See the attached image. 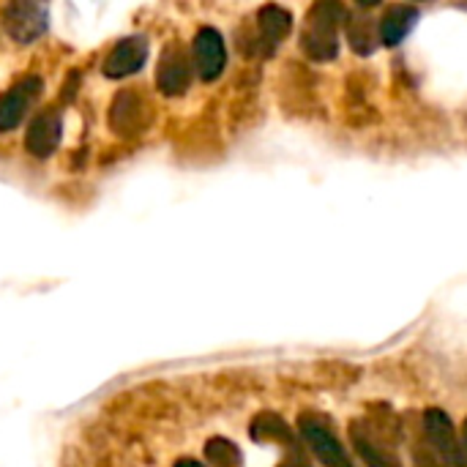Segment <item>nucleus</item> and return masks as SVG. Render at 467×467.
<instances>
[{
    "instance_id": "obj_18",
    "label": "nucleus",
    "mask_w": 467,
    "mask_h": 467,
    "mask_svg": "<svg viewBox=\"0 0 467 467\" xmlns=\"http://www.w3.org/2000/svg\"><path fill=\"white\" fill-rule=\"evenodd\" d=\"M175 467H205V465H200L197 460H181V462H175Z\"/></svg>"
},
{
    "instance_id": "obj_6",
    "label": "nucleus",
    "mask_w": 467,
    "mask_h": 467,
    "mask_svg": "<svg viewBox=\"0 0 467 467\" xmlns=\"http://www.w3.org/2000/svg\"><path fill=\"white\" fill-rule=\"evenodd\" d=\"M424 432H427V443L432 446V451L441 457V462L451 467H460V438L454 435V424L449 419V413L430 408L424 413Z\"/></svg>"
},
{
    "instance_id": "obj_19",
    "label": "nucleus",
    "mask_w": 467,
    "mask_h": 467,
    "mask_svg": "<svg viewBox=\"0 0 467 467\" xmlns=\"http://www.w3.org/2000/svg\"><path fill=\"white\" fill-rule=\"evenodd\" d=\"M282 467H306L304 462H298V460H290V462H285Z\"/></svg>"
},
{
    "instance_id": "obj_2",
    "label": "nucleus",
    "mask_w": 467,
    "mask_h": 467,
    "mask_svg": "<svg viewBox=\"0 0 467 467\" xmlns=\"http://www.w3.org/2000/svg\"><path fill=\"white\" fill-rule=\"evenodd\" d=\"M301 438L304 443L312 449V454L326 467H353V460L348 457V451L342 449V443L337 441V435L328 430V424L317 416H301L298 421Z\"/></svg>"
},
{
    "instance_id": "obj_14",
    "label": "nucleus",
    "mask_w": 467,
    "mask_h": 467,
    "mask_svg": "<svg viewBox=\"0 0 467 467\" xmlns=\"http://www.w3.org/2000/svg\"><path fill=\"white\" fill-rule=\"evenodd\" d=\"M249 435L254 441H274V443H282V446H293V441H296L293 432H290V427L285 424V419L276 416V413H260L252 421Z\"/></svg>"
},
{
    "instance_id": "obj_9",
    "label": "nucleus",
    "mask_w": 467,
    "mask_h": 467,
    "mask_svg": "<svg viewBox=\"0 0 467 467\" xmlns=\"http://www.w3.org/2000/svg\"><path fill=\"white\" fill-rule=\"evenodd\" d=\"M60 131H63V123H60V115L55 109L49 112H41L30 129H27V137H25V148L36 156V159H47L55 153V148L60 145Z\"/></svg>"
},
{
    "instance_id": "obj_3",
    "label": "nucleus",
    "mask_w": 467,
    "mask_h": 467,
    "mask_svg": "<svg viewBox=\"0 0 467 467\" xmlns=\"http://www.w3.org/2000/svg\"><path fill=\"white\" fill-rule=\"evenodd\" d=\"M3 27L16 44H30L47 33V8L38 3L16 0L3 8Z\"/></svg>"
},
{
    "instance_id": "obj_10",
    "label": "nucleus",
    "mask_w": 467,
    "mask_h": 467,
    "mask_svg": "<svg viewBox=\"0 0 467 467\" xmlns=\"http://www.w3.org/2000/svg\"><path fill=\"white\" fill-rule=\"evenodd\" d=\"M350 441H353L356 454L364 460L367 467H402L397 462V457L389 451V446L380 443L378 435L364 421H353L350 424Z\"/></svg>"
},
{
    "instance_id": "obj_7",
    "label": "nucleus",
    "mask_w": 467,
    "mask_h": 467,
    "mask_svg": "<svg viewBox=\"0 0 467 467\" xmlns=\"http://www.w3.org/2000/svg\"><path fill=\"white\" fill-rule=\"evenodd\" d=\"M148 60V41L142 36H131L115 44V49L104 60V74L109 79H123L134 71H140Z\"/></svg>"
},
{
    "instance_id": "obj_16",
    "label": "nucleus",
    "mask_w": 467,
    "mask_h": 467,
    "mask_svg": "<svg viewBox=\"0 0 467 467\" xmlns=\"http://www.w3.org/2000/svg\"><path fill=\"white\" fill-rule=\"evenodd\" d=\"M413 457H416V467H441L438 465V460H435L432 454H427L424 449H416Z\"/></svg>"
},
{
    "instance_id": "obj_8",
    "label": "nucleus",
    "mask_w": 467,
    "mask_h": 467,
    "mask_svg": "<svg viewBox=\"0 0 467 467\" xmlns=\"http://www.w3.org/2000/svg\"><path fill=\"white\" fill-rule=\"evenodd\" d=\"M38 90H41V79L27 77L19 85H14L8 93L0 96V131H11L22 123L33 99L38 96Z\"/></svg>"
},
{
    "instance_id": "obj_17",
    "label": "nucleus",
    "mask_w": 467,
    "mask_h": 467,
    "mask_svg": "<svg viewBox=\"0 0 467 467\" xmlns=\"http://www.w3.org/2000/svg\"><path fill=\"white\" fill-rule=\"evenodd\" d=\"M460 454H462L460 467H467V419H465V427H462V443H460Z\"/></svg>"
},
{
    "instance_id": "obj_1",
    "label": "nucleus",
    "mask_w": 467,
    "mask_h": 467,
    "mask_svg": "<svg viewBox=\"0 0 467 467\" xmlns=\"http://www.w3.org/2000/svg\"><path fill=\"white\" fill-rule=\"evenodd\" d=\"M345 16L342 3H315L306 14L301 49L312 60H334L339 55V25Z\"/></svg>"
},
{
    "instance_id": "obj_5",
    "label": "nucleus",
    "mask_w": 467,
    "mask_h": 467,
    "mask_svg": "<svg viewBox=\"0 0 467 467\" xmlns=\"http://www.w3.org/2000/svg\"><path fill=\"white\" fill-rule=\"evenodd\" d=\"M192 85V63L186 49L172 41L164 47L161 57H159V74H156V88L164 96H181L186 88Z\"/></svg>"
},
{
    "instance_id": "obj_15",
    "label": "nucleus",
    "mask_w": 467,
    "mask_h": 467,
    "mask_svg": "<svg viewBox=\"0 0 467 467\" xmlns=\"http://www.w3.org/2000/svg\"><path fill=\"white\" fill-rule=\"evenodd\" d=\"M205 457L216 467H238L241 465V449L227 438H211L205 443Z\"/></svg>"
},
{
    "instance_id": "obj_4",
    "label": "nucleus",
    "mask_w": 467,
    "mask_h": 467,
    "mask_svg": "<svg viewBox=\"0 0 467 467\" xmlns=\"http://www.w3.org/2000/svg\"><path fill=\"white\" fill-rule=\"evenodd\" d=\"M194 71L200 79L213 82L222 77L224 66H227V49H224V38L216 27H200L194 36Z\"/></svg>"
},
{
    "instance_id": "obj_13",
    "label": "nucleus",
    "mask_w": 467,
    "mask_h": 467,
    "mask_svg": "<svg viewBox=\"0 0 467 467\" xmlns=\"http://www.w3.org/2000/svg\"><path fill=\"white\" fill-rule=\"evenodd\" d=\"M145 104L140 101L137 93H120L109 109V123L115 126L118 134H137L145 123Z\"/></svg>"
},
{
    "instance_id": "obj_12",
    "label": "nucleus",
    "mask_w": 467,
    "mask_h": 467,
    "mask_svg": "<svg viewBox=\"0 0 467 467\" xmlns=\"http://www.w3.org/2000/svg\"><path fill=\"white\" fill-rule=\"evenodd\" d=\"M257 27H260V41L268 44V52L276 49V44L282 38L290 36L293 30V14L282 5H263L260 14H257Z\"/></svg>"
},
{
    "instance_id": "obj_11",
    "label": "nucleus",
    "mask_w": 467,
    "mask_h": 467,
    "mask_svg": "<svg viewBox=\"0 0 467 467\" xmlns=\"http://www.w3.org/2000/svg\"><path fill=\"white\" fill-rule=\"evenodd\" d=\"M419 22V8L416 5H405V3H394L383 11L380 22H378V33L383 47H400L402 38L416 27Z\"/></svg>"
}]
</instances>
